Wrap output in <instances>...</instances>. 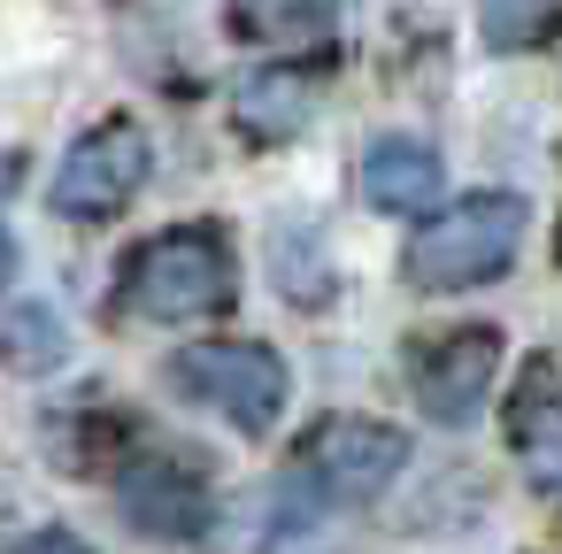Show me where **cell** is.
Here are the masks:
<instances>
[{
    "mask_svg": "<svg viewBox=\"0 0 562 554\" xmlns=\"http://www.w3.org/2000/svg\"><path fill=\"white\" fill-rule=\"evenodd\" d=\"M401 462H408V431H393L378 416H324L293 446V462L278 477V523L285 516L301 523V516H324V508H355L378 485H393Z\"/></svg>",
    "mask_w": 562,
    "mask_h": 554,
    "instance_id": "obj_1",
    "label": "cell"
},
{
    "mask_svg": "<svg viewBox=\"0 0 562 554\" xmlns=\"http://www.w3.org/2000/svg\"><path fill=\"white\" fill-rule=\"evenodd\" d=\"M232 285H239V270H232L224 231L216 224H178V231H155V239L132 247V262L116 278V301L139 324H193V316L232 308Z\"/></svg>",
    "mask_w": 562,
    "mask_h": 554,
    "instance_id": "obj_2",
    "label": "cell"
},
{
    "mask_svg": "<svg viewBox=\"0 0 562 554\" xmlns=\"http://www.w3.org/2000/svg\"><path fill=\"white\" fill-rule=\"evenodd\" d=\"M524 224H531V216H524V201H516V193H470V201L439 208L431 224H416V239H408L401 270H408V285H424V293L485 285V278H501V270L516 262Z\"/></svg>",
    "mask_w": 562,
    "mask_h": 554,
    "instance_id": "obj_3",
    "label": "cell"
},
{
    "mask_svg": "<svg viewBox=\"0 0 562 554\" xmlns=\"http://www.w3.org/2000/svg\"><path fill=\"white\" fill-rule=\"evenodd\" d=\"M170 385L216 416H232L239 431H270L278 408H285V362L262 347V339H209V347H186L170 354Z\"/></svg>",
    "mask_w": 562,
    "mask_h": 554,
    "instance_id": "obj_4",
    "label": "cell"
},
{
    "mask_svg": "<svg viewBox=\"0 0 562 554\" xmlns=\"http://www.w3.org/2000/svg\"><path fill=\"white\" fill-rule=\"evenodd\" d=\"M147 162H155V147H147V132H139L132 116L93 124V132L55 162L47 201H55L63 216H78V224H109V216L132 208V193L147 185Z\"/></svg>",
    "mask_w": 562,
    "mask_h": 554,
    "instance_id": "obj_5",
    "label": "cell"
},
{
    "mask_svg": "<svg viewBox=\"0 0 562 554\" xmlns=\"http://www.w3.org/2000/svg\"><path fill=\"white\" fill-rule=\"evenodd\" d=\"M493 362H501V331H485V324H462V331H439V339L408 347L416 408L431 423H470L493 393Z\"/></svg>",
    "mask_w": 562,
    "mask_h": 554,
    "instance_id": "obj_6",
    "label": "cell"
},
{
    "mask_svg": "<svg viewBox=\"0 0 562 554\" xmlns=\"http://www.w3.org/2000/svg\"><path fill=\"white\" fill-rule=\"evenodd\" d=\"M116 508L139 531H155V539H201L216 500H209V485H201L193 462H178V454H132L116 470Z\"/></svg>",
    "mask_w": 562,
    "mask_h": 554,
    "instance_id": "obj_7",
    "label": "cell"
},
{
    "mask_svg": "<svg viewBox=\"0 0 562 554\" xmlns=\"http://www.w3.org/2000/svg\"><path fill=\"white\" fill-rule=\"evenodd\" d=\"M508 439L539 477H562V354H539L508 400Z\"/></svg>",
    "mask_w": 562,
    "mask_h": 554,
    "instance_id": "obj_8",
    "label": "cell"
},
{
    "mask_svg": "<svg viewBox=\"0 0 562 554\" xmlns=\"http://www.w3.org/2000/svg\"><path fill=\"white\" fill-rule=\"evenodd\" d=\"M362 193H370V208L416 216V208H431V193H439V155H431L424 139H370V155H362Z\"/></svg>",
    "mask_w": 562,
    "mask_h": 554,
    "instance_id": "obj_9",
    "label": "cell"
},
{
    "mask_svg": "<svg viewBox=\"0 0 562 554\" xmlns=\"http://www.w3.org/2000/svg\"><path fill=\"white\" fill-rule=\"evenodd\" d=\"M232 116L247 139H293L308 116H316V78L301 70H255L232 86Z\"/></svg>",
    "mask_w": 562,
    "mask_h": 554,
    "instance_id": "obj_10",
    "label": "cell"
},
{
    "mask_svg": "<svg viewBox=\"0 0 562 554\" xmlns=\"http://www.w3.org/2000/svg\"><path fill=\"white\" fill-rule=\"evenodd\" d=\"M339 24V0H232V32L255 47H316Z\"/></svg>",
    "mask_w": 562,
    "mask_h": 554,
    "instance_id": "obj_11",
    "label": "cell"
},
{
    "mask_svg": "<svg viewBox=\"0 0 562 554\" xmlns=\"http://www.w3.org/2000/svg\"><path fill=\"white\" fill-rule=\"evenodd\" d=\"M63 354H70V331H63V316H55L47 301H16L9 316H0V362H9V370L40 377V370H55Z\"/></svg>",
    "mask_w": 562,
    "mask_h": 554,
    "instance_id": "obj_12",
    "label": "cell"
},
{
    "mask_svg": "<svg viewBox=\"0 0 562 554\" xmlns=\"http://www.w3.org/2000/svg\"><path fill=\"white\" fill-rule=\"evenodd\" d=\"M477 24H485V47L524 55V47H547V39H554V24H562V0H485V9H477Z\"/></svg>",
    "mask_w": 562,
    "mask_h": 554,
    "instance_id": "obj_13",
    "label": "cell"
},
{
    "mask_svg": "<svg viewBox=\"0 0 562 554\" xmlns=\"http://www.w3.org/2000/svg\"><path fill=\"white\" fill-rule=\"evenodd\" d=\"M0 554H93L78 531H24L16 546H0Z\"/></svg>",
    "mask_w": 562,
    "mask_h": 554,
    "instance_id": "obj_14",
    "label": "cell"
},
{
    "mask_svg": "<svg viewBox=\"0 0 562 554\" xmlns=\"http://www.w3.org/2000/svg\"><path fill=\"white\" fill-rule=\"evenodd\" d=\"M9 278H16V239L0 231V285H9Z\"/></svg>",
    "mask_w": 562,
    "mask_h": 554,
    "instance_id": "obj_15",
    "label": "cell"
}]
</instances>
